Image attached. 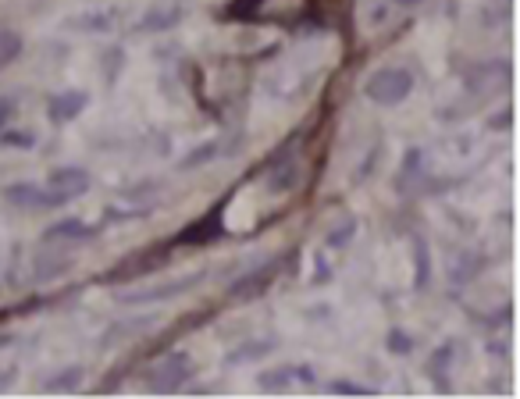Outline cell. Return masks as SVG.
Listing matches in <instances>:
<instances>
[{"instance_id": "1", "label": "cell", "mask_w": 520, "mask_h": 399, "mask_svg": "<svg viewBox=\"0 0 520 399\" xmlns=\"http://www.w3.org/2000/svg\"><path fill=\"white\" fill-rule=\"evenodd\" d=\"M364 93H367V100H374V104L396 107L414 93V75H410L407 68H378V72L367 75Z\"/></svg>"}, {"instance_id": "2", "label": "cell", "mask_w": 520, "mask_h": 399, "mask_svg": "<svg viewBox=\"0 0 520 399\" xmlns=\"http://www.w3.org/2000/svg\"><path fill=\"white\" fill-rule=\"evenodd\" d=\"M189 375H193V360H189V353H168V357H164L161 364H154V371H150V389L175 392L189 382Z\"/></svg>"}, {"instance_id": "3", "label": "cell", "mask_w": 520, "mask_h": 399, "mask_svg": "<svg viewBox=\"0 0 520 399\" xmlns=\"http://www.w3.org/2000/svg\"><path fill=\"white\" fill-rule=\"evenodd\" d=\"M47 189L54 193L57 204L65 207L68 200H79V196L90 189V175H86L82 168H57V171H50Z\"/></svg>"}, {"instance_id": "4", "label": "cell", "mask_w": 520, "mask_h": 399, "mask_svg": "<svg viewBox=\"0 0 520 399\" xmlns=\"http://www.w3.org/2000/svg\"><path fill=\"white\" fill-rule=\"evenodd\" d=\"M4 196H8V204L25 207V211H50V207H61L54 200V193H50L47 186H36V182H18V186H8L4 189Z\"/></svg>"}, {"instance_id": "5", "label": "cell", "mask_w": 520, "mask_h": 399, "mask_svg": "<svg viewBox=\"0 0 520 399\" xmlns=\"http://www.w3.org/2000/svg\"><path fill=\"white\" fill-rule=\"evenodd\" d=\"M86 104H90V97H86L82 90H65V93H54V97H50L47 114L54 125H68L86 111Z\"/></svg>"}, {"instance_id": "6", "label": "cell", "mask_w": 520, "mask_h": 399, "mask_svg": "<svg viewBox=\"0 0 520 399\" xmlns=\"http://www.w3.org/2000/svg\"><path fill=\"white\" fill-rule=\"evenodd\" d=\"M196 282H204V271H196V275H186V278H175V282H168L164 289H147V293H125L122 300L125 303H161V300H171V296H179V293H189Z\"/></svg>"}, {"instance_id": "7", "label": "cell", "mask_w": 520, "mask_h": 399, "mask_svg": "<svg viewBox=\"0 0 520 399\" xmlns=\"http://www.w3.org/2000/svg\"><path fill=\"white\" fill-rule=\"evenodd\" d=\"M100 228L86 225V221L79 218H68V221H57V225L47 228V239H79V243H86V239L97 236Z\"/></svg>"}, {"instance_id": "8", "label": "cell", "mask_w": 520, "mask_h": 399, "mask_svg": "<svg viewBox=\"0 0 520 399\" xmlns=\"http://www.w3.org/2000/svg\"><path fill=\"white\" fill-rule=\"evenodd\" d=\"M22 36L15 33V29H0V68L15 65L18 57H22Z\"/></svg>"}, {"instance_id": "9", "label": "cell", "mask_w": 520, "mask_h": 399, "mask_svg": "<svg viewBox=\"0 0 520 399\" xmlns=\"http://www.w3.org/2000/svg\"><path fill=\"white\" fill-rule=\"evenodd\" d=\"M72 29H82V33H107L114 25V18L107 15V11H97V15H79V18H72Z\"/></svg>"}, {"instance_id": "10", "label": "cell", "mask_w": 520, "mask_h": 399, "mask_svg": "<svg viewBox=\"0 0 520 399\" xmlns=\"http://www.w3.org/2000/svg\"><path fill=\"white\" fill-rule=\"evenodd\" d=\"M179 22V11H157V15H147L143 22H139V29H154V33H161V29H171V25Z\"/></svg>"}, {"instance_id": "11", "label": "cell", "mask_w": 520, "mask_h": 399, "mask_svg": "<svg viewBox=\"0 0 520 399\" xmlns=\"http://www.w3.org/2000/svg\"><path fill=\"white\" fill-rule=\"evenodd\" d=\"M268 278H271V271H268V268L253 271L250 278H243V282H236V285H232V296H250V293H257V289H260V282H268Z\"/></svg>"}, {"instance_id": "12", "label": "cell", "mask_w": 520, "mask_h": 399, "mask_svg": "<svg viewBox=\"0 0 520 399\" xmlns=\"http://www.w3.org/2000/svg\"><path fill=\"white\" fill-rule=\"evenodd\" d=\"M79 382H82V371H79V367H68L65 375L50 378L47 389H50V392H57V389H79Z\"/></svg>"}, {"instance_id": "13", "label": "cell", "mask_w": 520, "mask_h": 399, "mask_svg": "<svg viewBox=\"0 0 520 399\" xmlns=\"http://www.w3.org/2000/svg\"><path fill=\"white\" fill-rule=\"evenodd\" d=\"M275 350V342H257V346H246V350L228 353V364H239V360H253V357H264V353Z\"/></svg>"}, {"instance_id": "14", "label": "cell", "mask_w": 520, "mask_h": 399, "mask_svg": "<svg viewBox=\"0 0 520 399\" xmlns=\"http://www.w3.org/2000/svg\"><path fill=\"white\" fill-rule=\"evenodd\" d=\"M389 350L396 353V357H407V353H414V339H410L407 332L392 328V332H389Z\"/></svg>"}, {"instance_id": "15", "label": "cell", "mask_w": 520, "mask_h": 399, "mask_svg": "<svg viewBox=\"0 0 520 399\" xmlns=\"http://www.w3.org/2000/svg\"><path fill=\"white\" fill-rule=\"evenodd\" d=\"M214 154H218V147H214V143H204V147H200V150H193V154H189L186 161H182V171H189V168H196V164L211 161Z\"/></svg>"}, {"instance_id": "16", "label": "cell", "mask_w": 520, "mask_h": 399, "mask_svg": "<svg viewBox=\"0 0 520 399\" xmlns=\"http://www.w3.org/2000/svg\"><path fill=\"white\" fill-rule=\"evenodd\" d=\"M293 378V367H278L275 375H260V389H282Z\"/></svg>"}, {"instance_id": "17", "label": "cell", "mask_w": 520, "mask_h": 399, "mask_svg": "<svg viewBox=\"0 0 520 399\" xmlns=\"http://www.w3.org/2000/svg\"><path fill=\"white\" fill-rule=\"evenodd\" d=\"M278 171H282V175H271V189H289L296 182V175H300L296 164H285V168H278Z\"/></svg>"}, {"instance_id": "18", "label": "cell", "mask_w": 520, "mask_h": 399, "mask_svg": "<svg viewBox=\"0 0 520 399\" xmlns=\"http://www.w3.org/2000/svg\"><path fill=\"white\" fill-rule=\"evenodd\" d=\"M328 389L342 392V396H371V392H374V389H367V385H357V382H332Z\"/></svg>"}, {"instance_id": "19", "label": "cell", "mask_w": 520, "mask_h": 399, "mask_svg": "<svg viewBox=\"0 0 520 399\" xmlns=\"http://www.w3.org/2000/svg\"><path fill=\"white\" fill-rule=\"evenodd\" d=\"M4 147L29 150V147H33V136H29V132H8V136H4Z\"/></svg>"}, {"instance_id": "20", "label": "cell", "mask_w": 520, "mask_h": 399, "mask_svg": "<svg viewBox=\"0 0 520 399\" xmlns=\"http://www.w3.org/2000/svg\"><path fill=\"white\" fill-rule=\"evenodd\" d=\"M11 114H15V104H11V100H0V129L11 122Z\"/></svg>"}, {"instance_id": "21", "label": "cell", "mask_w": 520, "mask_h": 399, "mask_svg": "<svg viewBox=\"0 0 520 399\" xmlns=\"http://www.w3.org/2000/svg\"><path fill=\"white\" fill-rule=\"evenodd\" d=\"M396 8H414V4H421V0H392Z\"/></svg>"}]
</instances>
